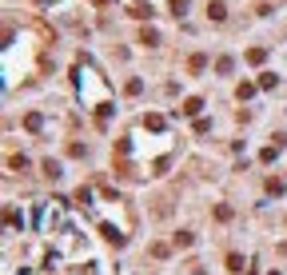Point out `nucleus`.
Masks as SVG:
<instances>
[{
  "label": "nucleus",
  "mask_w": 287,
  "mask_h": 275,
  "mask_svg": "<svg viewBox=\"0 0 287 275\" xmlns=\"http://www.w3.org/2000/svg\"><path fill=\"white\" fill-rule=\"evenodd\" d=\"M263 56H267L263 48H251V52H247V60H251V64H263Z\"/></svg>",
  "instance_id": "3"
},
{
  "label": "nucleus",
  "mask_w": 287,
  "mask_h": 275,
  "mask_svg": "<svg viewBox=\"0 0 287 275\" xmlns=\"http://www.w3.org/2000/svg\"><path fill=\"white\" fill-rule=\"evenodd\" d=\"M144 124H148L152 132H160V128H164V116H148V120H144Z\"/></svg>",
  "instance_id": "4"
},
{
  "label": "nucleus",
  "mask_w": 287,
  "mask_h": 275,
  "mask_svg": "<svg viewBox=\"0 0 287 275\" xmlns=\"http://www.w3.org/2000/svg\"><path fill=\"white\" fill-rule=\"evenodd\" d=\"M208 16H212V20H223V16H227V4H223V0H212V4H208Z\"/></svg>",
  "instance_id": "1"
},
{
  "label": "nucleus",
  "mask_w": 287,
  "mask_h": 275,
  "mask_svg": "<svg viewBox=\"0 0 287 275\" xmlns=\"http://www.w3.org/2000/svg\"><path fill=\"white\" fill-rule=\"evenodd\" d=\"M199 108H204V100H195V96H191V100L184 104V116H199Z\"/></svg>",
  "instance_id": "2"
}]
</instances>
